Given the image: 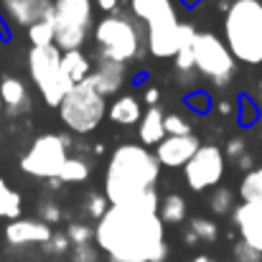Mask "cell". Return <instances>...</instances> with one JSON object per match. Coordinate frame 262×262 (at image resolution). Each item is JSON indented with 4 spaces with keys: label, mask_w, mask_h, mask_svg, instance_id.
Returning a JSON list of instances; mask_svg holds the SVG:
<instances>
[{
    "label": "cell",
    "mask_w": 262,
    "mask_h": 262,
    "mask_svg": "<svg viewBox=\"0 0 262 262\" xmlns=\"http://www.w3.org/2000/svg\"><path fill=\"white\" fill-rule=\"evenodd\" d=\"M158 191L143 193L133 204L110 206L94 224V245L107 262H166L168 242L166 224L158 214Z\"/></svg>",
    "instance_id": "cell-1"
},
{
    "label": "cell",
    "mask_w": 262,
    "mask_h": 262,
    "mask_svg": "<svg viewBox=\"0 0 262 262\" xmlns=\"http://www.w3.org/2000/svg\"><path fill=\"white\" fill-rule=\"evenodd\" d=\"M161 178L156 153L140 143H122L112 150L104 168V196L112 206L133 204L153 191Z\"/></svg>",
    "instance_id": "cell-2"
},
{
    "label": "cell",
    "mask_w": 262,
    "mask_h": 262,
    "mask_svg": "<svg viewBox=\"0 0 262 262\" xmlns=\"http://www.w3.org/2000/svg\"><path fill=\"white\" fill-rule=\"evenodd\" d=\"M97 59H110L120 64H138L148 54V33L145 26L133 13H110L94 23L92 31Z\"/></svg>",
    "instance_id": "cell-3"
},
{
    "label": "cell",
    "mask_w": 262,
    "mask_h": 262,
    "mask_svg": "<svg viewBox=\"0 0 262 262\" xmlns=\"http://www.w3.org/2000/svg\"><path fill=\"white\" fill-rule=\"evenodd\" d=\"M222 31L239 64H262V0H232L224 10Z\"/></svg>",
    "instance_id": "cell-4"
},
{
    "label": "cell",
    "mask_w": 262,
    "mask_h": 262,
    "mask_svg": "<svg viewBox=\"0 0 262 262\" xmlns=\"http://www.w3.org/2000/svg\"><path fill=\"white\" fill-rule=\"evenodd\" d=\"M130 13L145 26L148 54L173 59L181 43V15L176 0H130Z\"/></svg>",
    "instance_id": "cell-5"
},
{
    "label": "cell",
    "mask_w": 262,
    "mask_h": 262,
    "mask_svg": "<svg viewBox=\"0 0 262 262\" xmlns=\"http://www.w3.org/2000/svg\"><path fill=\"white\" fill-rule=\"evenodd\" d=\"M56 110L69 133L89 135L102 125V120L107 115V99L89 82H82L67 92V97L61 99V104Z\"/></svg>",
    "instance_id": "cell-6"
},
{
    "label": "cell",
    "mask_w": 262,
    "mask_h": 262,
    "mask_svg": "<svg viewBox=\"0 0 262 262\" xmlns=\"http://www.w3.org/2000/svg\"><path fill=\"white\" fill-rule=\"evenodd\" d=\"M28 74L33 87L49 107H59L72 84L61 72V49L54 46H31L28 51Z\"/></svg>",
    "instance_id": "cell-7"
},
{
    "label": "cell",
    "mask_w": 262,
    "mask_h": 262,
    "mask_svg": "<svg viewBox=\"0 0 262 262\" xmlns=\"http://www.w3.org/2000/svg\"><path fill=\"white\" fill-rule=\"evenodd\" d=\"M69 148H72V138L69 135H64V133H43V135L33 138L28 150L20 156V171L26 176L41 178V181L59 178L67 158H69Z\"/></svg>",
    "instance_id": "cell-8"
},
{
    "label": "cell",
    "mask_w": 262,
    "mask_h": 262,
    "mask_svg": "<svg viewBox=\"0 0 262 262\" xmlns=\"http://www.w3.org/2000/svg\"><path fill=\"white\" fill-rule=\"evenodd\" d=\"M56 20V46L61 51H74L87 43L94 31V0H54Z\"/></svg>",
    "instance_id": "cell-9"
},
{
    "label": "cell",
    "mask_w": 262,
    "mask_h": 262,
    "mask_svg": "<svg viewBox=\"0 0 262 262\" xmlns=\"http://www.w3.org/2000/svg\"><path fill=\"white\" fill-rule=\"evenodd\" d=\"M193 59H196V72L209 79L214 87H227L237 72V59L224 43L222 36L214 31H199L193 41Z\"/></svg>",
    "instance_id": "cell-10"
},
{
    "label": "cell",
    "mask_w": 262,
    "mask_h": 262,
    "mask_svg": "<svg viewBox=\"0 0 262 262\" xmlns=\"http://www.w3.org/2000/svg\"><path fill=\"white\" fill-rule=\"evenodd\" d=\"M227 171V156L219 145H201L196 156L183 166V181L191 191L201 193L209 188H216Z\"/></svg>",
    "instance_id": "cell-11"
},
{
    "label": "cell",
    "mask_w": 262,
    "mask_h": 262,
    "mask_svg": "<svg viewBox=\"0 0 262 262\" xmlns=\"http://www.w3.org/2000/svg\"><path fill=\"white\" fill-rule=\"evenodd\" d=\"M201 148V140L191 133V135H166L158 145H156V158L161 163V168H183L196 150Z\"/></svg>",
    "instance_id": "cell-12"
},
{
    "label": "cell",
    "mask_w": 262,
    "mask_h": 262,
    "mask_svg": "<svg viewBox=\"0 0 262 262\" xmlns=\"http://www.w3.org/2000/svg\"><path fill=\"white\" fill-rule=\"evenodd\" d=\"M0 13L15 28H31L54 13V0H0Z\"/></svg>",
    "instance_id": "cell-13"
},
{
    "label": "cell",
    "mask_w": 262,
    "mask_h": 262,
    "mask_svg": "<svg viewBox=\"0 0 262 262\" xmlns=\"http://www.w3.org/2000/svg\"><path fill=\"white\" fill-rule=\"evenodd\" d=\"M3 234H5V242L10 247H28V245H41L43 247L51 239L54 229L46 222H41V219H26V216H20V219L8 222V227H5Z\"/></svg>",
    "instance_id": "cell-14"
},
{
    "label": "cell",
    "mask_w": 262,
    "mask_h": 262,
    "mask_svg": "<svg viewBox=\"0 0 262 262\" xmlns=\"http://www.w3.org/2000/svg\"><path fill=\"white\" fill-rule=\"evenodd\" d=\"M125 79H127V67L125 64L110 61V59H97L94 67H92V74L84 82H89L107 99V97H120V89L125 87Z\"/></svg>",
    "instance_id": "cell-15"
},
{
    "label": "cell",
    "mask_w": 262,
    "mask_h": 262,
    "mask_svg": "<svg viewBox=\"0 0 262 262\" xmlns=\"http://www.w3.org/2000/svg\"><path fill=\"white\" fill-rule=\"evenodd\" d=\"M232 219H234V227L239 232V239L262 252V204L242 201L232 211Z\"/></svg>",
    "instance_id": "cell-16"
},
{
    "label": "cell",
    "mask_w": 262,
    "mask_h": 262,
    "mask_svg": "<svg viewBox=\"0 0 262 262\" xmlns=\"http://www.w3.org/2000/svg\"><path fill=\"white\" fill-rule=\"evenodd\" d=\"M196 26L193 23H183L181 26V43H178V51L173 56V67H176V77L178 82L186 87L193 84V77L199 74L196 72V59H193V41H196Z\"/></svg>",
    "instance_id": "cell-17"
},
{
    "label": "cell",
    "mask_w": 262,
    "mask_h": 262,
    "mask_svg": "<svg viewBox=\"0 0 262 262\" xmlns=\"http://www.w3.org/2000/svg\"><path fill=\"white\" fill-rule=\"evenodd\" d=\"M0 99H3L5 112L15 115V117L31 112V107H33V99H31V92L26 87V82L13 77V74L0 77Z\"/></svg>",
    "instance_id": "cell-18"
},
{
    "label": "cell",
    "mask_w": 262,
    "mask_h": 262,
    "mask_svg": "<svg viewBox=\"0 0 262 262\" xmlns=\"http://www.w3.org/2000/svg\"><path fill=\"white\" fill-rule=\"evenodd\" d=\"M166 138V112L156 104L148 107L138 122V143L145 148H156Z\"/></svg>",
    "instance_id": "cell-19"
},
{
    "label": "cell",
    "mask_w": 262,
    "mask_h": 262,
    "mask_svg": "<svg viewBox=\"0 0 262 262\" xmlns=\"http://www.w3.org/2000/svg\"><path fill=\"white\" fill-rule=\"evenodd\" d=\"M143 102L135 97V94H120V97H115V102L107 107V117L115 122V125H120V127H133V125H138L140 122V117H143Z\"/></svg>",
    "instance_id": "cell-20"
},
{
    "label": "cell",
    "mask_w": 262,
    "mask_h": 262,
    "mask_svg": "<svg viewBox=\"0 0 262 262\" xmlns=\"http://www.w3.org/2000/svg\"><path fill=\"white\" fill-rule=\"evenodd\" d=\"M92 59L82 49H74V51H61V72L67 77V82L74 87V84H82L92 74Z\"/></svg>",
    "instance_id": "cell-21"
},
{
    "label": "cell",
    "mask_w": 262,
    "mask_h": 262,
    "mask_svg": "<svg viewBox=\"0 0 262 262\" xmlns=\"http://www.w3.org/2000/svg\"><path fill=\"white\" fill-rule=\"evenodd\" d=\"M23 216V196L0 176V219H20Z\"/></svg>",
    "instance_id": "cell-22"
},
{
    "label": "cell",
    "mask_w": 262,
    "mask_h": 262,
    "mask_svg": "<svg viewBox=\"0 0 262 262\" xmlns=\"http://www.w3.org/2000/svg\"><path fill=\"white\" fill-rule=\"evenodd\" d=\"M186 211H188V206H186V199L181 196V193H166L163 199H161V206H158V214H161V219H163V224H183L186 222Z\"/></svg>",
    "instance_id": "cell-23"
},
{
    "label": "cell",
    "mask_w": 262,
    "mask_h": 262,
    "mask_svg": "<svg viewBox=\"0 0 262 262\" xmlns=\"http://www.w3.org/2000/svg\"><path fill=\"white\" fill-rule=\"evenodd\" d=\"M89 176H92V163L82 156H69L61 173H59V181L61 183H84Z\"/></svg>",
    "instance_id": "cell-24"
},
{
    "label": "cell",
    "mask_w": 262,
    "mask_h": 262,
    "mask_svg": "<svg viewBox=\"0 0 262 262\" xmlns=\"http://www.w3.org/2000/svg\"><path fill=\"white\" fill-rule=\"evenodd\" d=\"M26 33H28V41H31L33 46H54V41H56V20H54V13L46 15L43 20L33 23L31 28H26Z\"/></svg>",
    "instance_id": "cell-25"
},
{
    "label": "cell",
    "mask_w": 262,
    "mask_h": 262,
    "mask_svg": "<svg viewBox=\"0 0 262 262\" xmlns=\"http://www.w3.org/2000/svg\"><path fill=\"white\" fill-rule=\"evenodd\" d=\"M239 199L247 204H262V166L247 171L239 181Z\"/></svg>",
    "instance_id": "cell-26"
},
{
    "label": "cell",
    "mask_w": 262,
    "mask_h": 262,
    "mask_svg": "<svg viewBox=\"0 0 262 262\" xmlns=\"http://www.w3.org/2000/svg\"><path fill=\"white\" fill-rule=\"evenodd\" d=\"M209 209H211L216 216L232 214V211L237 209V204H234V191L227 188V186H216V188L211 191V196H209Z\"/></svg>",
    "instance_id": "cell-27"
},
{
    "label": "cell",
    "mask_w": 262,
    "mask_h": 262,
    "mask_svg": "<svg viewBox=\"0 0 262 262\" xmlns=\"http://www.w3.org/2000/svg\"><path fill=\"white\" fill-rule=\"evenodd\" d=\"M112 204L107 201V196H104V191H89L87 196L82 199V211L92 216L94 222H99L104 214H107V209H110Z\"/></svg>",
    "instance_id": "cell-28"
},
{
    "label": "cell",
    "mask_w": 262,
    "mask_h": 262,
    "mask_svg": "<svg viewBox=\"0 0 262 262\" xmlns=\"http://www.w3.org/2000/svg\"><path fill=\"white\" fill-rule=\"evenodd\" d=\"M188 229L199 237V242H216L219 237V227L214 219H206V216H193L188 222Z\"/></svg>",
    "instance_id": "cell-29"
},
{
    "label": "cell",
    "mask_w": 262,
    "mask_h": 262,
    "mask_svg": "<svg viewBox=\"0 0 262 262\" xmlns=\"http://www.w3.org/2000/svg\"><path fill=\"white\" fill-rule=\"evenodd\" d=\"M36 219H41V222H46L49 227L51 224H59L61 222V206H59V201H54V199H41L38 204H36Z\"/></svg>",
    "instance_id": "cell-30"
},
{
    "label": "cell",
    "mask_w": 262,
    "mask_h": 262,
    "mask_svg": "<svg viewBox=\"0 0 262 262\" xmlns=\"http://www.w3.org/2000/svg\"><path fill=\"white\" fill-rule=\"evenodd\" d=\"M67 237H69L72 247H77V245H89V242H94V227L82 224V222H72V224L67 227Z\"/></svg>",
    "instance_id": "cell-31"
},
{
    "label": "cell",
    "mask_w": 262,
    "mask_h": 262,
    "mask_svg": "<svg viewBox=\"0 0 262 262\" xmlns=\"http://www.w3.org/2000/svg\"><path fill=\"white\" fill-rule=\"evenodd\" d=\"M232 252H234V260L237 262H262V252L260 250H255L252 245H247V242H234V247H232Z\"/></svg>",
    "instance_id": "cell-32"
},
{
    "label": "cell",
    "mask_w": 262,
    "mask_h": 262,
    "mask_svg": "<svg viewBox=\"0 0 262 262\" xmlns=\"http://www.w3.org/2000/svg\"><path fill=\"white\" fill-rule=\"evenodd\" d=\"M72 262H102L99 260V247L92 245V242L72 247Z\"/></svg>",
    "instance_id": "cell-33"
},
{
    "label": "cell",
    "mask_w": 262,
    "mask_h": 262,
    "mask_svg": "<svg viewBox=\"0 0 262 262\" xmlns=\"http://www.w3.org/2000/svg\"><path fill=\"white\" fill-rule=\"evenodd\" d=\"M69 247H72V242H69L67 232H54L51 239L43 245V250H46L49 255H64V252H69Z\"/></svg>",
    "instance_id": "cell-34"
},
{
    "label": "cell",
    "mask_w": 262,
    "mask_h": 262,
    "mask_svg": "<svg viewBox=\"0 0 262 262\" xmlns=\"http://www.w3.org/2000/svg\"><path fill=\"white\" fill-rule=\"evenodd\" d=\"M166 135H191V125L181 115H166Z\"/></svg>",
    "instance_id": "cell-35"
},
{
    "label": "cell",
    "mask_w": 262,
    "mask_h": 262,
    "mask_svg": "<svg viewBox=\"0 0 262 262\" xmlns=\"http://www.w3.org/2000/svg\"><path fill=\"white\" fill-rule=\"evenodd\" d=\"M245 153H247V145H245L242 138H229V140H227V148H224V156H227V158L237 161V158H242Z\"/></svg>",
    "instance_id": "cell-36"
},
{
    "label": "cell",
    "mask_w": 262,
    "mask_h": 262,
    "mask_svg": "<svg viewBox=\"0 0 262 262\" xmlns=\"http://www.w3.org/2000/svg\"><path fill=\"white\" fill-rule=\"evenodd\" d=\"M239 110H242V122H245V127H247L250 122H255L257 112H255V107H252V102H250V99H242Z\"/></svg>",
    "instance_id": "cell-37"
},
{
    "label": "cell",
    "mask_w": 262,
    "mask_h": 262,
    "mask_svg": "<svg viewBox=\"0 0 262 262\" xmlns=\"http://www.w3.org/2000/svg\"><path fill=\"white\" fill-rule=\"evenodd\" d=\"M143 102H145L148 107H156V104L161 102V89L158 87H145V92H143Z\"/></svg>",
    "instance_id": "cell-38"
},
{
    "label": "cell",
    "mask_w": 262,
    "mask_h": 262,
    "mask_svg": "<svg viewBox=\"0 0 262 262\" xmlns=\"http://www.w3.org/2000/svg\"><path fill=\"white\" fill-rule=\"evenodd\" d=\"M94 5H97L104 15H110V13H117V10H120V0H94Z\"/></svg>",
    "instance_id": "cell-39"
},
{
    "label": "cell",
    "mask_w": 262,
    "mask_h": 262,
    "mask_svg": "<svg viewBox=\"0 0 262 262\" xmlns=\"http://www.w3.org/2000/svg\"><path fill=\"white\" fill-rule=\"evenodd\" d=\"M188 104H191L193 110H206V107H209V97H206V94H191V97H188Z\"/></svg>",
    "instance_id": "cell-40"
},
{
    "label": "cell",
    "mask_w": 262,
    "mask_h": 262,
    "mask_svg": "<svg viewBox=\"0 0 262 262\" xmlns=\"http://www.w3.org/2000/svg\"><path fill=\"white\" fill-rule=\"evenodd\" d=\"M234 163H237V168H242L245 173L255 168V163H252V156H250V153H245V156H242V158H237Z\"/></svg>",
    "instance_id": "cell-41"
},
{
    "label": "cell",
    "mask_w": 262,
    "mask_h": 262,
    "mask_svg": "<svg viewBox=\"0 0 262 262\" xmlns=\"http://www.w3.org/2000/svg\"><path fill=\"white\" fill-rule=\"evenodd\" d=\"M216 110H219V115H232L234 112V104L229 99H219L216 102Z\"/></svg>",
    "instance_id": "cell-42"
},
{
    "label": "cell",
    "mask_w": 262,
    "mask_h": 262,
    "mask_svg": "<svg viewBox=\"0 0 262 262\" xmlns=\"http://www.w3.org/2000/svg\"><path fill=\"white\" fill-rule=\"evenodd\" d=\"M181 239H183V242H186L188 247H193V245H199V237H196V234H193V232H191L188 227L183 229V234H181Z\"/></svg>",
    "instance_id": "cell-43"
},
{
    "label": "cell",
    "mask_w": 262,
    "mask_h": 262,
    "mask_svg": "<svg viewBox=\"0 0 262 262\" xmlns=\"http://www.w3.org/2000/svg\"><path fill=\"white\" fill-rule=\"evenodd\" d=\"M191 262H216V260H214V257H209V255H196Z\"/></svg>",
    "instance_id": "cell-44"
},
{
    "label": "cell",
    "mask_w": 262,
    "mask_h": 262,
    "mask_svg": "<svg viewBox=\"0 0 262 262\" xmlns=\"http://www.w3.org/2000/svg\"><path fill=\"white\" fill-rule=\"evenodd\" d=\"M3 110H5V107H3V99H0V117H3Z\"/></svg>",
    "instance_id": "cell-45"
},
{
    "label": "cell",
    "mask_w": 262,
    "mask_h": 262,
    "mask_svg": "<svg viewBox=\"0 0 262 262\" xmlns=\"http://www.w3.org/2000/svg\"><path fill=\"white\" fill-rule=\"evenodd\" d=\"M260 87H262V84H260Z\"/></svg>",
    "instance_id": "cell-46"
}]
</instances>
